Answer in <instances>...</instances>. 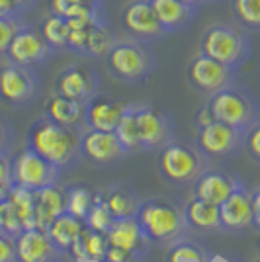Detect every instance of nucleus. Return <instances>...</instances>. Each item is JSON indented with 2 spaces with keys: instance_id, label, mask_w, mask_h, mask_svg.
Masks as SVG:
<instances>
[{
  "instance_id": "f257e3e1",
  "label": "nucleus",
  "mask_w": 260,
  "mask_h": 262,
  "mask_svg": "<svg viewBox=\"0 0 260 262\" xmlns=\"http://www.w3.org/2000/svg\"><path fill=\"white\" fill-rule=\"evenodd\" d=\"M26 147L41 155L61 172L73 170L82 163L80 157V131L69 129L49 118H37L26 133Z\"/></svg>"
},
{
  "instance_id": "9b49d317",
  "label": "nucleus",
  "mask_w": 260,
  "mask_h": 262,
  "mask_svg": "<svg viewBox=\"0 0 260 262\" xmlns=\"http://www.w3.org/2000/svg\"><path fill=\"white\" fill-rule=\"evenodd\" d=\"M12 182L24 186L28 190H39L44 186L57 184L61 170L45 161L41 155L32 151L30 147H24L20 153L10 159Z\"/></svg>"
},
{
  "instance_id": "09e8293b",
  "label": "nucleus",
  "mask_w": 260,
  "mask_h": 262,
  "mask_svg": "<svg viewBox=\"0 0 260 262\" xmlns=\"http://www.w3.org/2000/svg\"><path fill=\"white\" fill-rule=\"evenodd\" d=\"M256 262H260V260H256Z\"/></svg>"
},
{
  "instance_id": "f03ea898",
  "label": "nucleus",
  "mask_w": 260,
  "mask_h": 262,
  "mask_svg": "<svg viewBox=\"0 0 260 262\" xmlns=\"http://www.w3.org/2000/svg\"><path fill=\"white\" fill-rule=\"evenodd\" d=\"M135 219L153 247L168 249L190 233L184 206L174 198L153 196L149 200H143Z\"/></svg>"
},
{
  "instance_id": "a211bd4d",
  "label": "nucleus",
  "mask_w": 260,
  "mask_h": 262,
  "mask_svg": "<svg viewBox=\"0 0 260 262\" xmlns=\"http://www.w3.org/2000/svg\"><path fill=\"white\" fill-rule=\"evenodd\" d=\"M127 106H129V102H123L106 92H98L96 96H92L84 104L86 127L100 131H116Z\"/></svg>"
},
{
  "instance_id": "dca6fc26",
  "label": "nucleus",
  "mask_w": 260,
  "mask_h": 262,
  "mask_svg": "<svg viewBox=\"0 0 260 262\" xmlns=\"http://www.w3.org/2000/svg\"><path fill=\"white\" fill-rule=\"evenodd\" d=\"M241 184H245V180L241 176L221 170V168H213L209 166L202 174L196 178L192 184V198L198 200H206L211 204H221L225 202Z\"/></svg>"
},
{
  "instance_id": "bb28decb",
  "label": "nucleus",
  "mask_w": 260,
  "mask_h": 262,
  "mask_svg": "<svg viewBox=\"0 0 260 262\" xmlns=\"http://www.w3.org/2000/svg\"><path fill=\"white\" fill-rule=\"evenodd\" d=\"M108 247H110V241L106 233L90 229L88 225H84V229L80 231L78 239L75 241L73 256L86 258V260H92V262H100L104 260Z\"/></svg>"
},
{
  "instance_id": "7c9ffc66",
  "label": "nucleus",
  "mask_w": 260,
  "mask_h": 262,
  "mask_svg": "<svg viewBox=\"0 0 260 262\" xmlns=\"http://www.w3.org/2000/svg\"><path fill=\"white\" fill-rule=\"evenodd\" d=\"M235 22L247 32L260 33V0H229Z\"/></svg>"
},
{
  "instance_id": "c85d7f7f",
  "label": "nucleus",
  "mask_w": 260,
  "mask_h": 262,
  "mask_svg": "<svg viewBox=\"0 0 260 262\" xmlns=\"http://www.w3.org/2000/svg\"><path fill=\"white\" fill-rule=\"evenodd\" d=\"M164 262H213V254L194 239H180L168 247Z\"/></svg>"
},
{
  "instance_id": "4be33fe9",
  "label": "nucleus",
  "mask_w": 260,
  "mask_h": 262,
  "mask_svg": "<svg viewBox=\"0 0 260 262\" xmlns=\"http://www.w3.org/2000/svg\"><path fill=\"white\" fill-rule=\"evenodd\" d=\"M33 200H35V223L37 229L41 231H47L49 223L57 215L67 211V190L59 186V182L33 190Z\"/></svg>"
},
{
  "instance_id": "de8ad7c7",
  "label": "nucleus",
  "mask_w": 260,
  "mask_h": 262,
  "mask_svg": "<svg viewBox=\"0 0 260 262\" xmlns=\"http://www.w3.org/2000/svg\"><path fill=\"white\" fill-rule=\"evenodd\" d=\"M206 2H229V0H206Z\"/></svg>"
},
{
  "instance_id": "a19ab883",
  "label": "nucleus",
  "mask_w": 260,
  "mask_h": 262,
  "mask_svg": "<svg viewBox=\"0 0 260 262\" xmlns=\"http://www.w3.org/2000/svg\"><path fill=\"white\" fill-rule=\"evenodd\" d=\"M250 208H252V223L250 229L260 233V188L250 192Z\"/></svg>"
},
{
  "instance_id": "5701e85b",
  "label": "nucleus",
  "mask_w": 260,
  "mask_h": 262,
  "mask_svg": "<svg viewBox=\"0 0 260 262\" xmlns=\"http://www.w3.org/2000/svg\"><path fill=\"white\" fill-rule=\"evenodd\" d=\"M151 6L166 33H178L194 22L198 8L182 0H151Z\"/></svg>"
},
{
  "instance_id": "a878e982",
  "label": "nucleus",
  "mask_w": 260,
  "mask_h": 262,
  "mask_svg": "<svg viewBox=\"0 0 260 262\" xmlns=\"http://www.w3.org/2000/svg\"><path fill=\"white\" fill-rule=\"evenodd\" d=\"M184 215L188 221L190 231H200V233H219L221 231V221H219V206L192 198L186 202Z\"/></svg>"
},
{
  "instance_id": "ddd939ff",
  "label": "nucleus",
  "mask_w": 260,
  "mask_h": 262,
  "mask_svg": "<svg viewBox=\"0 0 260 262\" xmlns=\"http://www.w3.org/2000/svg\"><path fill=\"white\" fill-rule=\"evenodd\" d=\"M119 24L121 30L129 37L141 39L147 43L159 41L168 35L153 10L151 0H127L119 14Z\"/></svg>"
},
{
  "instance_id": "412c9836",
  "label": "nucleus",
  "mask_w": 260,
  "mask_h": 262,
  "mask_svg": "<svg viewBox=\"0 0 260 262\" xmlns=\"http://www.w3.org/2000/svg\"><path fill=\"white\" fill-rule=\"evenodd\" d=\"M44 116L51 121L69 127V129L82 131L86 129V120H84V104L76 100L65 98L61 94H49L44 104Z\"/></svg>"
},
{
  "instance_id": "49530a36",
  "label": "nucleus",
  "mask_w": 260,
  "mask_h": 262,
  "mask_svg": "<svg viewBox=\"0 0 260 262\" xmlns=\"http://www.w3.org/2000/svg\"><path fill=\"white\" fill-rule=\"evenodd\" d=\"M125 262H147V258H131V260H125Z\"/></svg>"
},
{
  "instance_id": "79ce46f5",
  "label": "nucleus",
  "mask_w": 260,
  "mask_h": 262,
  "mask_svg": "<svg viewBox=\"0 0 260 262\" xmlns=\"http://www.w3.org/2000/svg\"><path fill=\"white\" fill-rule=\"evenodd\" d=\"M12 4V10H14V14L16 16H26L30 10H33L35 8V4H37V0H10Z\"/></svg>"
},
{
  "instance_id": "b1692460",
  "label": "nucleus",
  "mask_w": 260,
  "mask_h": 262,
  "mask_svg": "<svg viewBox=\"0 0 260 262\" xmlns=\"http://www.w3.org/2000/svg\"><path fill=\"white\" fill-rule=\"evenodd\" d=\"M102 194H104V202L114 219L135 217L143 202L139 190L135 186H131L129 182H114L106 190H102Z\"/></svg>"
},
{
  "instance_id": "ea45409f",
  "label": "nucleus",
  "mask_w": 260,
  "mask_h": 262,
  "mask_svg": "<svg viewBox=\"0 0 260 262\" xmlns=\"http://www.w3.org/2000/svg\"><path fill=\"white\" fill-rule=\"evenodd\" d=\"M0 262H18L16 256V243L8 235L0 233Z\"/></svg>"
},
{
  "instance_id": "c9c22d12",
  "label": "nucleus",
  "mask_w": 260,
  "mask_h": 262,
  "mask_svg": "<svg viewBox=\"0 0 260 262\" xmlns=\"http://www.w3.org/2000/svg\"><path fill=\"white\" fill-rule=\"evenodd\" d=\"M22 16H0V57H4L10 47L14 35L24 26Z\"/></svg>"
},
{
  "instance_id": "4c0bfd02",
  "label": "nucleus",
  "mask_w": 260,
  "mask_h": 262,
  "mask_svg": "<svg viewBox=\"0 0 260 262\" xmlns=\"http://www.w3.org/2000/svg\"><path fill=\"white\" fill-rule=\"evenodd\" d=\"M16 143V133L12 123L0 116V155H10Z\"/></svg>"
},
{
  "instance_id": "20e7f679",
  "label": "nucleus",
  "mask_w": 260,
  "mask_h": 262,
  "mask_svg": "<svg viewBox=\"0 0 260 262\" xmlns=\"http://www.w3.org/2000/svg\"><path fill=\"white\" fill-rule=\"evenodd\" d=\"M157 157V172L164 184L172 188H188L206 168L211 166L194 141L176 139L166 143Z\"/></svg>"
},
{
  "instance_id": "37998d69",
  "label": "nucleus",
  "mask_w": 260,
  "mask_h": 262,
  "mask_svg": "<svg viewBox=\"0 0 260 262\" xmlns=\"http://www.w3.org/2000/svg\"><path fill=\"white\" fill-rule=\"evenodd\" d=\"M0 16H16L12 10L10 0H0Z\"/></svg>"
},
{
  "instance_id": "423d86ee",
  "label": "nucleus",
  "mask_w": 260,
  "mask_h": 262,
  "mask_svg": "<svg viewBox=\"0 0 260 262\" xmlns=\"http://www.w3.org/2000/svg\"><path fill=\"white\" fill-rule=\"evenodd\" d=\"M206 104L213 120L223 121L241 131H247L254 121L260 120V102L256 94L239 82H233L231 86L209 96Z\"/></svg>"
},
{
  "instance_id": "1a4fd4ad",
  "label": "nucleus",
  "mask_w": 260,
  "mask_h": 262,
  "mask_svg": "<svg viewBox=\"0 0 260 262\" xmlns=\"http://www.w3.org/2000/svg\"><path fill=\"white\" fill-rule=\"evenodd\" d=\"M135 121L139 129L141 153H159L166 143L176 137V125L168 110L135 104Z\"/></svg>"
},
{
  "instance_id": "c756f323",
  "label": "nucleus",
  "mask_w": 260,
  "mask_h": 262,
  "mask_svg": "<svg viewBox=\"0 0 260 262\" xmlns=\"http://www.w3.org/2000/svg\"><path fill=\"white\" fill-rule=\"evenodd\" d=\"M8 200L14 204L18 215L22 219L24 231L26 229H37L35 223V200H33V190H28L24 186L12 184L8 190Z\"/></svg>"
},
{
  "instance_id": "f704fd0d",
  "label": "nucleus",
  "mask_w": 260,
  "mask_h": 262,
  "mask_svg": "<svg viewBox=\"0 0 260 262\" xmlns=\"http://www.w3.org/2000/svg\"><path fill=\"white\" fill-rule=\"evenodd\" d=\"M0 231L12 239H16L24 231L22 219L8 198H0Z\"/></svg>"
},
{
  "instance_id": "6e6552de",
  "label": "nucleus",
  "mask_w": 260,
  "mask_h": 262,
  "mask_svg": "<svg viewBox=\"0 0 260 262\" xmlns=\"http://www.w3.org/2000/svg\"><path fill=\"white\" fill-rule=\"evenodd\" d=\"M41 94V78L33 67L6 61L0 65V102L10 108L32 106Z\"/></svg>"
},
{
  "instance_id": "58836bf2",
  "label": "nucleus",
  "mask_w": 260,
  "mask_h": 262,
  "mask_svg": "<svg viewBox=\"0 0 260 262\" xmlns=\"http://www.w3.org/2000/svg\"><path fill=\"white\" fill-rule=\"evenodd\" d=\"M12 182V170H10V155H0V198L8 196V190Z\"/></svg>"
},
{
  "instance_id": "7ed1b4c3",
  "label": "nucleus",
  "mask_w": 260,
  "mask_h": 262,
  "mask_svg": "<svg viewBox=\"0 0 260 262\" xmlns=\"http://www.w3.org/2000/svg\"><path fill=\"white\" fill-rule=\"evenodd\" d=\"M110 77L127 86L147 82L157 69V55L151 43L135 37H116L114 45L104 57Z\"/></svg>"
},
{
  "instance_id": "4468645a",
  "label": "nucleus",
  "mask_w": 260,
  "mask_h": 262,
  "mask_svg": "<svg viewBox=\"0 0 260 262\" xmlns=\"http://www.w3.org/2000/svg\"><path fill=\"white\" fill-rule=\"evenodd\" d=\"M57 53L51 45L44 39V35L39 33L37 26L32 24H24L14 35L10 47L6 51V61L18 63L24 67H39L45 65L53 55Z\"/></svg>"
},
{
  "instance_id": "0eeeda50",
  "label": "nucleus",
  "mask_w": 260,
  "mask_h": 262,
  "mask_svg": "<svg viewBox=\"0 0 260 262\" xmlns=\"http://www.w3.org/2000/svg\"><path fill=\"white\" fill-rule=\"evenodd\" d=\"M194 143L209 163H223L243 153L245 131L231 127L223 121L211 120L204 125H198Z\"/></svg>"
},
{
  "instance_id": "6ab92c4d",
  "label": "nucleus",
  "mask_w": 260,
  "mask_h": 262,
  "mask_svg": "<svg viewBox=\"0 0 260 262\" xmlns=\"http://www.w3.org/2000/svg\"><path fill=\"white\" fill-rule=\"evenodd\" d=\"M18 262H61L63 254L55 249L47 231L26 229L16 239Z\"/></svg>"
},
{
  "instance_id": "473e14b6",
  "label": "nucleus",
  "mask_w": 260,
  "mask_h": 262,
  "mask_svg": "<svg viewBox=\"0 0 260 262\" xmlns=\"http://www.w3.org/2000/svg\"><path fill=\"white\" fill-rule=\"evenodd\" d=\"M94 204V192L84 186H71L67 188V211L78 219H86L88 211Z\"/></svg>"
},
{
  "instance_id": "a18cd8bd",
  "label": "nucleus",
  "mask_w": 260,
  "mask_h": 262,
  "mask_svg": "<svg viewBox=\"0 0 260 262\" xmlns=\"http://www.w3.org/2000/svg\"><path fill=\"white\" fill-rule=\"evenodd\" d=\"M182 2H186V4H192V6H196V8H200L202 4H206V0H182Z\"/></svg>"
},
{
  "instance_id": "8fccbe9b",
  "label": "nucleus",
  "mask_w": 260,
  "mask_h": 262,
  "mask_svg": "<svg viewBox=\"0 0 260 262\" xmlns=\"http://www.w3.org/2000/svg\"><path fill=\"white\" fill-rule=\"evenodd\" d=\"M0 233H2V231H0Z\"/></svg>"
},
{
  "instance_id": "aec40b11",
  "label": "nucleus",
  "mask_w": 260,
  "mask_h": 262,
  "mask_svg": "<svg viewBox=\"0 0 260 262\" xmlns=\"http://www.w3.org/2000/svg\"><path fill=\"white\" fill-rule=\"evenodd\" d=\"M106 235H108L112 247H118L121 251H127L135 256H141V258H147L149 251L153 249V245L145 237V233L141 231L135 217L114 219V223Z\"/></svg>"
},
{
  "instance_id": "cd10ccee",
  "label": "nucleus",
  "mask_w": 260,
  "mask_h": 262,
  "mask_svg": "<svg viewBox=\"0 0 260 262\" xmlns=\"http://www.w3.org/2000/svg\"><path fill=\"white\" fill-rule=\"evenodd\" d=\"M39 33L44 35V39L47 43L53 47L55 51H67V45H69V35H71V28L67 18L49 12L47 16H44V20L37 26Z\"/></svg>"
},
{
  "instance_id": "f8f14e48",
  "label": "nucleus",
  "mask_w": 260,
  "mask_h": 262,
  "mask_svg": "<svg viewBox=\"0 0 260 262\" xmlns=\"http://www.w3.org/2000/svg\"><path fill=\"white\" fill-rule=\"evenodd\" d=\"M116 131L86 129L80 133V157L96 168H114L127 157Z\"/></svg>"
},
{
  "instance_id": "f3484780",
  "label": "nucleus",
  "mask_w": 260,
  "mask_h": 262,
  "mask_svg": "<svg viewBox=\"0 0 260 262\" xmlns=\"http://www.w3.org/2000/svg\"><path fill=\"white\" fill-rule=\"evenodd\" d=\"M219 221L221 231L229 235H243L250 229L252 208H250V190L241 184L231 196L219 204Z\"/></svg>"
},
{
  "instance_id": "e433bc0d",
  "label": "nucleus",
  "mask_w": 260,
  "mask_h": 262,
  "mask_svg": "<svg viewBox=\"0 0 260 262\" xmlns=\"http://www.w3.org/2000/svg\"><path fill=\"white\" fill-rule=\"evenodd\" d=\"M243 151L260 166V120L254 121L249 129L245 131V147Z\"/></svg>"
},
{
  "instance_id": "72a5a7b5",
  "label": "nucleus",
  "mask_w": 260,
  "mask_h": 262,
  "mask_svg": "<svg viewBox=\"0 0 260 262\" xmlns=\"http://www.w3.org/2000/svg\"><path fill=\"white\" fill-rule=\"evenodd\" d=\"M84 223H86L90 229L102 231V233H108V229L112 227L114 217H112L108 206H106V202H104L102 190H100V192H94V204H92V209L88 211Z\"/></svg>"
},
{
  "instance_id": "c03bdc74",
  "label": "nucleus",
  "mask_w": 260,
  "mask_h": 262,
  "mask_svg": "<svg viewBox=\"0 0 260 262\" xmlns=\"http://www.w3.org/2000/svg\"><path fill=\"white\" fill-rule=\"evenodd\" d=\"M75 4H84V6H96V8H104V0H71Z\"/></svg>"
},
{
  "instance_id": "393cba45",
  "label": "nucleus",
  "mask_w": 260,
  "mask_h": 262,
  "mask_svg": "<svg viewBox=\"0 0 260 262\" xmlns=\"http://www.w3.org/2000/svg\"><path fill=\"white\" fill-rule=\"evenodd\" d=\"M84 221L78 219L76 215L69 213V211H63L61 215L49 223L47 227V235L51 243L55 245V249L61 252L63 256L65 254H73V247H75V241L78 239L80 231L84 229Z\"/></svg>"
},
{
  "instance_id": "2f4dec72",
  "label": "nucleus",
  "mask_w": 260,
  "mask_h": 262,
  "mask_svg": "<svg viewBox=\"0 0 260 262\" xmlns=\"http://www.w3.org/2000/svg\"><path fill=\"white\" fill-rule=\"evenodd\" d=\"M116 135L119 137L121 145L125 147V151L129 155L141 153V141H139V129H137V121H135V104L127 106L125 114L121 116L118 127H116Z\"/></svg>"
},
{
  "instance_id": "39448f33",
  "label": "nucleus",
  "mask_w": 260,
  "mask_h": 262,
  "mask_svg": "<svg viewBox=\"0 0 260 262\" xmlns=\"http://www.w3.org/2000/svg\"><path fill=\"white\" fill-rule=\"evenodd\" d=\"M200 53L239 71L252 55L250 32L237 22L209 24L200 37Z\"/></svg>"
},
{
  "instance_id": "2eb2a0df",
  "label": "nucleus",
  "mask_w": 260,
  "mask_h": 262,
  "mask_svg": "<svg viewBox=\"0 0 260 262\" xmlns=\"http://www.w3.org/2000/svg\"><path fill=\"white\" fill-rule=\"evenodd\" d=\"M53 92L86 104L88 100L100 92V77L92 67L73 63V65H67L57 75Z\"/></svg>"
},
{
  "instance_id": "9d476101",
  "label": "nucleus",
  "mask_w": 260,
  "mask_h": 262,
  "mask_svg": "<svg viewBox=\"0 0 260 262\" xmlns=\"http://www.w3.org/2000/svg\"><path fill=\"white\" fill-rule=\"evenodd\" d=\"M237 73L239 71L235 69L198 51V55H194L192 61L188 63L186 78H188V84L192 86V90L209 98V96L217 94L219 90L237 82Z\"/></svg>"
}]
</instances>
